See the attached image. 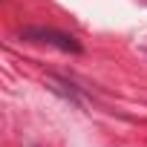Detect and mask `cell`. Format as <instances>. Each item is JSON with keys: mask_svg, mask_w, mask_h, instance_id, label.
Here are the masks:
<instances>
[{"mask_svg": "<svg viewBox=\"0 0 147 147\" xmlns=\"http://www.w3.org/2000/svg\"><path fill=\"white\" fill-rule=\"evenodd\" d=\"M20 40H29V43H43V46H55L61 52H72V55H81L84 46L75 35L69 32H61V29H52V26H26L18 32Z\"/></svg>", "mask_w": 147, "mask_h": 147, "instance_id": "6da1fadb", "label": "cell"}]
</instances>
